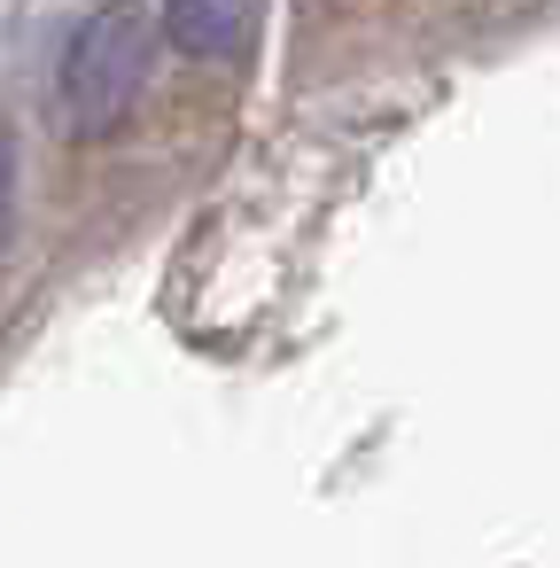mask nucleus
Here are the masks:
<instances>
[{
	"mask_svg": "<svg viewBox=\"0 0 560 568\" xmlns=\"http://www.w3.org/2000/svg\"><path fill=\"white\" fill-rule=\"evenodd\" d=\"M9 242H17V125L0 110V257H9Z\"/></svg>",
	"mask_w": 560,
	"mask_h": 568,
	"instance_id": "nucleus-3",
	"label": "nucleus"
},
{
	"mask_svg": "<svg viewBox=\"0 0 560 568\" xmlns=\"http://www.w3.org/2000/svg\"><path fill=\"white\" fill-rule=\"evenodd\" d=\"M257 32V0H164V40L195 63L242 55Z\"/></svg>",
	"mask_w": 560,
	"mask_h": 568,
	"instance_id": "nucleus-2",
	"label": "nucleus"
},
{
	"mask_svg": "<svg viewBox=\"0 0 560 568\" xmlns=\"http://www.w3.org/2000/svg\"><path fill=\"white\" fill-rule=\"evenodd\" d=\"M149 55H156V32L149 17L133 9V0H110V9H94L71 48H63V79H55V110L79 141H102L133 118L141 87H149Z\"/></svg>",
	"mask_w": 560,
	"mask_h": 568,
	"instance_id": "nucleus-1",
	"label": "nucleus"
}]
</instances>
